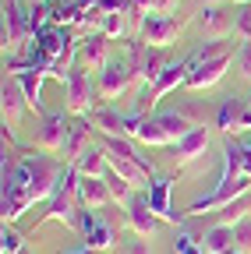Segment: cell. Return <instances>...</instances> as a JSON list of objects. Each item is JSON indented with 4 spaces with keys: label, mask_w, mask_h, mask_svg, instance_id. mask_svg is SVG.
<instances>
[{
    "label": "cell",
    "mask_w": 251,
    "mask_h": 254,
    "mask_svg": "<svg viewBox=\"0 0 251 254\" xmlns=\"http://www.w3.org/2000/svg\"><path fill=\"white\" fill-rule=\"evenodd\" d=\"M68 163L53 159V152H25L18 166L4 180V194H0V215L4 222H18L36 201H50L57 194V184L64 177Z\"/></svg>",
    "instance_id": "obj_1"
},
{
    "label": "cell",
    "mask_w": 251,
    "mask_h": 254,
    "mask_svg": "<svg viewBox=\"0 0 251 254\" xmlns=\"http://www.w3.org/2000/svg\"><path fill=\"white\" fill-rule=\"evenodd\" d=\"M248 190H251V177H244V145L234 141V134H227V141H223V173H219L216 187L205 198H195L187 205V215L219 212L223 205H230L241 194H248Z\"/></svg>",
    "instance_id": "obj_2"
},
{
    "label": "cell",
    "mask_w": 251,
    "mask_h": 254,
    "mask_svg": "<svg viewBox=\"0 0 251 254\" xmlns=\"http://www.w3.org/2000/svg\"><path fill=\"white\" fill-rule=\"evenodd\" d=\"M198 120V113L191 106H180V110H163V113H152V117H138V113H128V134L138 138L142 145H152V148H167V145H177L187 131H191Z\"/></svg>",
    "instance_id": "obj_3"
},
{
    "label": "cell",
    "mask_w": 251,
    "mask_h": 254,
    "mask_svg": "<svg viewBox=\"0 0 251 254\" xmlns=\"http://www.w3.org/2000/svg\"><path fill=\"white\" fill-rule=\"evenodd\" d=\"M28 39H36L32 11L21 7V0H4V32H0V46L4 57H14L28 46Z\"/></svg>",
    "instance_id": "obj_4"
},
{
    "label": "cell",
    "mask_w": 251,
    "mask_h": 254,
    "mask_svg": "<svg viewBox=\"0 0 251 254\" xmlns=\"http://www.w3.org/2000/svg\"><path fill=\"white\" fill-rule=\"evenodd\" d=\"M198 64V50L195 53H187V57H180V60H170L167 64V71L156 78V85L138 99V106H135V113L138 117H145V110H156L160 106V99L167 92H173V88H184V81H187V74H191V67Z\"/></svg>",
    "instance_id": "obj_5"
},
{
    "label": "cell",
    "mask_w": 251,
    "mask_h": 254,
    "mask_svg": "<svg viewBox=\"0 0 251 254\" xmlns=\"http://www.w3.org/2000/svg\"><path fill=\"white\" fill-rule=\"evenodd\" d=\"M64 110L71 117H88L96 110V99H99V88L92 85V74L88 67H71L68 78H64Z\"/></svg>",
    "instance_id": "obj_6"
},
{
    "label": "cell",
    "mask_w": 251,
    "mask_h": 254,
    "mask_svg": "<svg viewBox=\"0 0 251 254\" xmlns=\"http://www.w3.org/2000/svg\"><path fill=\"white\" fill-rule=\"evenodd\" d=\"M78 233H82V244H85V247L99 251V254H106V251L117 247V230L110 226V222H106L96 208H82V215H78Z\"/></svg>",
    "instance_id": "obj_7"
},
{
    "label": "cell",
    "mask_w": 251,
    "mask_h": 254,
    "mask_svg": "<svg viewBox=\"0 0 251 254\" xmlns=\"http://www.w3.org/2000/svg\"><path fill=\"white\" fill-rule=\"evenodd\" d=\"M128 60H131V67L138 71V81L145 85H156V78H160L167 71V57H163V46H149L142 39H131L128 43Z\"/></svg>",
    "instance_id": "obj_8"
},
{
    "label": "cell",
    "mask_w": 251,
    "mask_h": 254,
    "mask_svg": "<svg viewBox=\"0 0 251 254\" xmlns=\"http://www.w3.org/2000/svg\"><path fill=\"white\" fill-rule=\"evenodd\" d=\"M135 81H138V71L131 67V60H128V57H124V60H110L106 67L99 71V81H96V88H99V99H103V103L120 99V95L128 92Z\"/></svg>",
    "instance_id": "obj_9"
},
{
    "label": "cell",
    "mask_w": 251,
    "mask_h": 254,
    "mask_svg": "<svg viewBox=\"0 0 251 254\" xmlns=\"http://www.w3.org/2000/svg\"><path fill=\"white\" fill-rule=\"evenodd\" d=\"M184 25H187V18H180V14H149L142 21V28H138V39L149 43V46H163L167 50L170 43H177Z\"/></svg>",
    "instance_id": "obj_10"
},
{
    "label": "cell",
    "mask_w": 251,
    "mask_h": 254,
    "mask_svg": "<svg viewBox=\"0 0 251 254\" xmlns=\"http://www.w3.org/2000/svg\"><path fill=\"white\" fill-rule=\"evenodd\" d=\"M68 127H71V113L60 110V113H39V124H36V148L43 152H64V141H68Z\"/></svg>",
    "instance_id": "obj_11"
},
{
    "label": "cell",
    "mask_w": 251,
    "mask_h": 254,
    "mask_svg": "<svg viewBox=\"0 0 251 254\" xmlns=\"http://www.w3.org/2000/svg\"><path fill=\"white\" fill-rule=\"evenodd\" d=\"M28 99H25V92L18 85V78H4V88H0V113H4V141L18 145L14 141V127L21 124V113H25Z\"/></svg>",
    "instance_id": "obj_12"
},
{
    "label": "cell",
    "mask_w": 251,
    "mask_h": 254,
    "mask_svg": "<svg viewBox=\"0 0 251 254\" xmlns=\"http://www.w3.org/2000/svg\"><path fill=\"white\" fill-rule=\"evenodd\" d=\"M230 64H234V53H219V57L198 60L195 67H191V74H187L184 88H187V92H205V88L219 85V81H223V74H227V67H230Z\"/></svg>",
    "instance_id": "obj_13"
},
{
    "label": "cell",
    "mask_w": 251,
    "mask_h": 254,
    "mask_svg": "<svg viewBox=\"0 0 251 254\" xmlns=\"http://www.w3.org/2000/svg\"><path fill=\"white\" fill-rule=\"evenodd\" d=\"M195 25L202 28L205 39H230L234 36V14L223 11L219 4H202L195 11Z\"/></svg>",
    "instance_id": "obj_14"
},
{
    "label": "cell",
    "mask_w": 251,
    "mask_h": 254,
    "mask_svg": "<svg viewBox=\"0 0 251 254\" xmlns=\"http://www.w3.org/2000/svg\"><path fill=\"white\" fill-rule=\"evenodd\" d=\"M145 194H149L152 212L160 215L163 222H173V226H180V222H184V215L173 212V201H170V194H173V177H152V184H149Z\"/></svg>",
    "instance_id": "obj_15"
},
{
    "label": "cell",
    "mask_w": 251,
    "mask_h": 254,
    "mask_svg": "<svg viewBox=\"0 0 251 254\" xmlns=\"http://www.w3.org/2000/svg\"><path fill=\"white\" fill-rule=\"evenodd\" d=\"M248 113H251L248 99H241V95H223V103H219V110H216V127L223 134H237V131H244Z\"/></svg>",
    "instance_id": "obj_16"
},
{
    "label": "cell",
    "mask_w": 251,
    "mask_h": 254,
    "mask_svg": "<svg viewBox=\"0 0 251 254\" xmlns=\"http://www.w3.org/2000/svg\"><path fill=\"white\" fill-rule=\"evenodd\" d=\"M124 208H128V226L135 230V237H152L156 230H160V222H163V219L152 212L149 194H135Z\"/></svg>",
    "instance_id": "obj_17"
},
{
    "label": "cell",
    "mask_w": 251,
    "mask_h": 254,
    "mask_svg": "<svg viewBox=\"0 0 251 254\" xmlns=\"http://www.w3.org/2000/svg\"><path fill=\"white\" fill-rule=\"evenodd\" d=\"M170 148H173L177 166L195 163V159H202V155H205V148H209V127H205V124H195L191 131H187L177 145H170Z\"/></svg>",
    "instance_id": "obj_18"
},
{
    "label": "cell",
    "mask_w": 251,
    "mask_h": 254,
    "mask_svg": "<svg viewBox=\"0 0 251 254\" xmlns=\"http://www.w3.org/2000/svg\"><path fill=\"white\" fill-rule=\"evenodd\" d=\"M78 201H82V208H96V212L106 208L113 201L106 177H82L78 180Z\"/></svg>",
    "instance_id": "obj_19"
},
{
    "label": "cell",
    "mask_w": 251,
    "mask_h": 254,
    "mask_svg": "<svg viewBox=\"0 0 251 254\" xmlns=\"http://www.w3.org/2000/svg\"><path fill=\"white\" fill-rule=\"evenodd\" d=\"M82 64L88 71H103L110 64V39L103 36V32H88V36L82 39Z\"/></svg>",
    "instance_id": "obj_20"
},
{
    "label": "cell",
    "mask_w": 251,
    "mask_h": 254,
    "mask_svg": "<svg viewBox=\"0 0 251 254\" xmlns=\"http://www.w3.org/2000/svg\"><path fill=\"white\" fill-rule=\"evenodd\" d=\"M71 166H75L82 177H106V173H110V155H106L103 141H92Z\"/></svg>",
    "instance_id": "obj_21"
},
{
    "label": "cell",
    "mask_w": 251,
    "mask_h": 254,
    "mask_svg": "<svg viewBox=\"0 0 251 254\" xmlns=\"http://www.w3.org/2000/svg\"><path fill=\"white\" fill-rule=\"evenodd\" d=\"M92 145V120L88 117H75L68 127V141H64V163H75V159Z\"/></svg>",
    "instance_id": "obj_22"
},
{
    "label": "cell",
    "mask_w": 251,
    "mask_h": 254,
    "mask_svg": "<svg viewBox=\"0 0 251 254\" xmlns=\"http://www.w3.org/2000/svg\"><path fill=\"white\" fill-rule=\"evenodd\" d=\"M88 120H92V127H99V131L110 134V138H124V134H128V117H124L120 110H113V106H106V103H99L96 110H92Z\"/></svg>",
    "instance_id": "obj_23"
},
{
    "label": "cell",
    "mask_w": 251,
    "mask_h": 254,
    "mask_svg": "<svg viewBox=\"0 0 251 254\" xmlns=\"http://www.w3.org/2000/svg\"><path fill=\"white\" fill-rule=\"evenodd\" d=\"M18 78V85H21V92H25V99H28V106H32L36 113H46V106H43V81L50 78L43 67H28V71H21V74H14Z\"/></svg>",
    "instance_id": "obj_24"
},
{
    "label": "cell",
    "mask_w": 251,
    "mask_h": 254,
    "mask_svg": "<svg viewBox=\"0 0 251 254\" xmlns=\"http://www.w3.org/2000/svg\"><path fill=\"white\" fill-rule=\"evenodd\" d=\"M234 226H219V222H212V226L202 233V247H205V254H223V251H230L234 247Z\"/></svg>",
    "instance_id": "obj_25"
},
{
    "label": "cell",
    "mask_w": 251,
    "mask_h": 254,
    "mask_svg": "<svg viewBox=\"0 0 251 254\" xmlns=\"http://www.w3.org/2000/svg\"><path fill=\"white\" fill-rule=\"evenodd\" d=\"M99 32H103L106 39H124V36L131 32V21H128V14H124V11H113V14H106V18H103Z\"/></svg>",
    "instance_id": "obj_26"
},
{
    "label": "cell",
    "mask_w": 251,
    "mask_h": 254,
    "mask_svg": "<svg viewBox=\"0 0 251 254\" xmlns=\"http://www.w3.org/2000/svg\"><path fill=\"white\" fill-rule=\"evenodd\" d=\"M173 251H177V254H205V247H202V237H195L191 230L184 226V222H180V230H177Z\"/></svg>",
    "instance_id": "obj_27"
},
{
    "label": "cell",
    "mask_w": 251,
    "mask_h": 254,
    "mask_svg": "<svg viewBox=\"0 0 251 254\" xmlns=\"http://www.w3.org/2000/svg\"><path fill=\"white\" fill-rule=\"evenodd\" d=\"M106 184H110V194H113V201L117 205H128L131 198H135V184H128V180H120L113 170L106 173Z\"/></svg>",
    "instance_id": "obj_28"
},
{
    "label": "cell",
    "mask_w": 251,
    "mask_h": 254,
    "mask_svg": "<svg viewBox=\"0 0 251 254\" xmlns=\"http://www.w3.org/2000/svg\"><path fill=\"white\" fill-rule=\"evenodd\" d=\"M234 36L241 43H251V4H237V11H234Z\"/></svg>",
    "instance_id": "obj_29"
},
{
    "label": "cell",
    "mask_w": 251,
    "mask_h": 254,
    "mask_svg": "<svg viewBox=\"0 0 251 254\" xmlns=\"http://www.w3.org/2000/svg\"><path fill=\"white\" fill-rule=\"evenodd\" d=\"M25 247V237L18 230H11V222H4V230H0V254H18Z\"/></svg>",
    "instance_id": "obj_30"
},
{
    "label": "cell",
    "mask_w": 251,
    "mask_h": 254,
    "mask_svg": "<svg viewBox=\"0 0 251 254\" xmlns=\"http://www.w3.org/2000/svg\"><path fill=\"white\" fill-rule=\"evenodd\" d=\"M234 237H237V240H234V247H237V251H244V254H251V215H248V219H241L237 226H234Z\"/></svg>",
    "instance_id": "obj_31"
},
{
    "label": "cell",
    "mask_w": 251,
    "mask_h": 254,
    "mask_svg": "<svg viewBox=\"0 0 251 254\" xmlns=\"http://www.w3.org/2000/svg\"><path fill=\"white\" fill-rule=\"evenodd\" d=\"M237 71L251 81V43H241L237 46Z\"/></svg>",
    "instance_id": "obj_32"
},
{
    "label": "cell",
    "mask_w": 251,
    "mask_h": 254,
    "mask_svg": "<svg viewBox=\"0 0 251 254\" xmlns=\"http://www.w3.org/2000/svg\"><path fill=\"white\" fill-rule=\"evenodd\" d=\"M145 4H149V14H173L180 0H145Z\"/></svg>",
    "instance_id": "obj_33"
},
{
    "label": "cell",
    "mask_w": 251,
    "mask_h": 254,
    "mask_svg": "<svg viewBox=\"0 0 251 254\" xmlns=\"http://www.w3.org/2000/svg\"><path fill=\"white\" fill-rule=\"evenodd\" d=\"M124 254H152V244H149V237L128 240V247H124Z\"/></svg>",
    "instance_id": "obj_34"
},
{
    "label": "cell",
    "mask_w": 251,
    "mask_h": 254,
    "mask_svg": "<svg viewBox=\"0 0 251 254\" xmlns=\"http://www.w3.org/2000/svg\"><path fill=\"white\" fill-rule=\"evenodd\" d=\"M244 177H251V145H244Z\"/></svg>",
    "instance_id": "obj_35"
},
{
    "label": "cell",
    "mask_w": 251,
    "mask_h": 254,
    "mask_svg": "<svg viewBox=\"0 0 251 254\" xmlns=\"http://www.w3.org/2000/svg\"><path fill=\"white\" fill-rule=\"evenodd\" d=\"M60 254H99V251H92V247L82 244V247H75V251H60Z\"/></svg>",
    "instance_id": "obj_36"
},
{
    "label": "cell",
    "mask_w": 251,
    "mask_h": 254,
    "mask_svg": "<svg viewBox=\"0 0 251 254\" xmlns=\"http://www.w3.org/2000/svg\"><path fill=\"white\" fill-rule=\"evenodd\" d=\"M36 4H46V0H28V7H36Z\"/></svg>",
    "instance_id": "obj_37"
},
{
    "label": "cell",
    "mask_w": 251,
    "mask_h": 254,
    "mask_svg": "<svg viewBox=\"0 0 251 254\" xmlns=\"http://www.w3.org/2000/svg\"><path fill=\"white\" fill-rule=\"evenodd\" d=\"M223 254H244V251H237V247H230V251H223Z\"/></svg>",
    "instance_id": "obj_38"
},
{
    "label": "cell",
    "mask_w": 251,
    "mask_h": 254,
    "mask_svg": "<svg viewBox=\"0 0 251 254\" xmlns=\"http://www.w3.org/2000/svg\"><path fill=\"white\" fill-rule=\"evenodd\" d=\"M18 254H32V251H28V247H21V251H18Z\"/></svg>",
    "instance_id": "obj_39"
},
{
    "label": "cell",
    "mask_w": 251,
    "mask_h": 254,
    "mask_svg": "<svg viewBox=\"0 0 251 254\" xmlns=\"http://www.w3.org/2000/svg\"><path fill=\"white\" fill-rule=\"evenodd\" d=\"M202 4H219V0H202Z\"/></svg>",
    "instance_id": "obj_40"
},
{
    "label": "cell",
    "mask_w": 251,
    "mask_h": 254,
    "mask_svg": "<svg viewBox=\"0 0 251 254\" xmlns=\"http://www.w3.org/2000/svg\"><path fill=\"white\" fill-rule=\"evenodd\" d=\"M234 4H251V0H234Z\"/></svg>",
    "instance_id": "obj_41"
},
{
    "label": "cell",
    "mask_w": 251,
    "mask_h": 254,
    "mask_svg": "<svg viewBox=\"0 0 251 254\" xmlns=\"http://www.w3.org/2000/svg\"><path fill=\"white\" fill-rule=\"evenodd\" d=\"M248 103H251V99H248Z\"/></svg>",
    "instance_id": "obj_42"
}]
</instances>
